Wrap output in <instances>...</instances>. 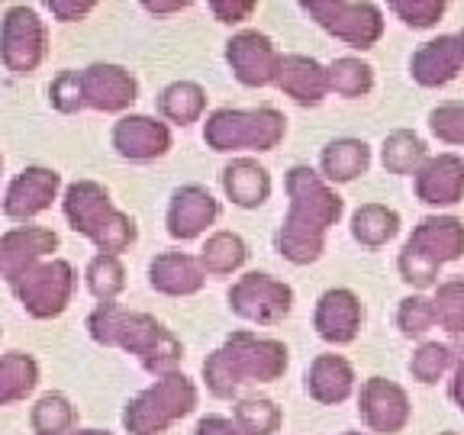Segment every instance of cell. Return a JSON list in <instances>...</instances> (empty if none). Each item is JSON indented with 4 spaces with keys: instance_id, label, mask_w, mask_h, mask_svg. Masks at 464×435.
Returning a JSON list of instances; mask_svg holds the SVG:
<instances>
[{
    "instance_id": "13",
    "label": "cell",
    "mask_w": 464,
    "mask_h": 435,
    "mask_svg": "<svg viewBox=\"0 0 464 435\" xmlns=\"http://www.w3.org/2000/svg\"><path fill=\"white\" fill-rule=\"evenodd\" d=\"M284 55L271 36L258 33V29H242L226 43V65H229L232 78L242 87H271L277 84Z\"/></svg>"
},
{
    "instance_id": "42",
    "label": "cell",
    "mask_w": 464,
    "mask_h": 435,
    "mask_svg": "<svg viewBox=\"0 0 464 435\" xmlns=\"http://www.w3.org/2000/svg\"><path fill=\"white\" fill-rule=\"evenodd\" d=\"M255 10H258L255 0H210V14L226 26H239V23L252 20Z\"/></svg>"
},
{
    "instance_id": "37",
    "label": "cell",
    "mask_w": 464,
    "mask_h": 435,
    "mask_svg": "<svg viewBox=\"0 0 464 435\" xmlns=\"http://www.w3.org/2000/svg\"><path fill=\"white\" fill-rule=\"evenodd\" d=\"M455 364V355H451L449 342H422L420 348L410 358V377L416 384H439L445 377V371Z\"/></svg>"
},
{
    "instance_id": "34",
    "label": "cell",
    "mask_w": 464,
    "mask_h": 435,
    "mask_svg": "<svg viewBox=\"0 0 464 435\" xmlns=\"http://www.w3.org/2000/svg\"><path fill=\"white\" fill-rule=\"evenodd\" d=\"M232 422L242 435H275L284 426V410L268 397H242L232 403Z\"/></svg>"
},
{
    "instance_id": "16",
    "label": "cell",
    "mask_w": 464,
    "mask_h": 435,
    "mask_svg": "<svg viewBox=\"0 0 464 435\" xmlns=\"http://www.w3.org/2000/svg\"><path fill=\"white\" fill-rule=\"evenodd\" d=\"M110 142H113L120 159L145 165V161H155L171 152V126L155 120V116L126 113L113 123Z\"/></svg>"
},
{
    "instance_id": "15",
    "label": "cell",
    "mask_w": 464,
    "mask_h": 435,
    "mask_svg": "<svg viewBox=\"0 0 464 435\" xmlns=\"http://www.w3.org/2000/svg\"><path fill=\"white\" fill-rule=\"evenodd\" d=\"M58 190H62V174L55 168L45 165H29L16 174L7 184L4 194V217L14 223H26V219L39 217L55 203Z\"/></svg>"
},
{
    "instance_id": "8",
    "label": "cell",
    "mask_w": 464,
    "mask_h": 435,
    "mask_svg": "<svg viewBox=\"0 0 464 435\" xmlns=\"http://www.w3.org/2000/svg\"><path fill=\"white\" fill-rule=\"evenodd\" d=\"M300 10L348 49L368 52L384 36V10L371 0H304Z\"/></svg>"
},
{
    "instance_id": "11",
    "label": "cell",
    "mask_w": 464,
    "mask_h": 435,
    "mask_svg": "<svg viewBox=\"0 0 464 435\" xmlns=\"http://www.w3.org/2000/svg\"><path fill=\"white\" fill-rule=\"evenodd\" d=\"M49 52V29L36 7L14 4L0 20V62L14 74H33Z\"/></svg>"
},
{
    "instance_id": "52",
    "label": "cell",
    "mask_w": 464,
    "mask_h": 435,
    "mask_svg": "<svg viewBox=\"0 0 464 435\" xmlns=\"http://www.w3.org/2000/svg\"><path fill=\"white\" fill-rule=\"evenodd\" d=\"M0 171H4V155H0Z\"/></svg>"
},
{
    "instance_id": "47",
    "label": "cell",
    "mask_w": 464,
    "mask_h": 435,
    "mask_svg": "<svg viewBox=\"0 0 464 435\" xmlns=\"http://www.w3.org/2000/svg\"><path fill=\"white\" fill-rule=\"evenodd\" d=\"M449 348H451V355H455V364H464V333L451 335Z\"/></svg>"
},
{
    "instance_id": "19",
    "label": "cell",
    "mask_w": 464,
    "mask_h": 435,
    "mask_svg": "<svg viewBox=\"0 0 464 435\" xmlns=\"http://www.w3.org/2000/svg\"><path fill=\"white\" fill-rule=\"evenodd\" d=\"M217 219H219V200L207 188H200V184H184L168 200L165 226H168V236L178 242L200 239Z\"/></svg>"
},
{
    "instance_id": "14",
    "label": "cell",
    "mask_w": 464,
    "mask_h": 435,
    "mask_svg": "<svg viewBox=\"0 0 464 435\" xmlns=\"http://www.w3.org/2000/svg\"><path fill=\"white\" fill-rule=\"evenodd\" d=\"M362 297L348 287H329L326 294H319L316 306H313V329L329 345H352L362 333Z\"/></svg>"
},
{
    "instance_id": "31",
    "label": "cell",
    "mask_w": 464,
    "mask_h": 435,
    "mask_svg": "<svg viewBox=\"0 0 464 435\" xmlns=\"http://www.w3.org/2000/svg\"><path fill=\"white\" fill-rule=\"evenodd\" d=\"M39 384V362L29 352L0 355V406L20 403Z\"/></svg>"
},
{
    "instance_id": "7",
    "label": "cell",
    "mask_w": 464,
    "mask_h": 435,
    "mask_svg": "<svg viewBox=\"0 0 464 435\" xmlns=\"http://www.w3.org/2000/svg\"><path fill=\"white\" fill-rule=\"evenodd\" d=\"M197 410V387L188 374L155 377V384L139 391L123 410V429L130 435H161L168 426Z\"/></svg>"
},
{
    "instance_id": "4",
    "label": "cell",
    "mask_w": 464,
    "mask_h": 435,
    "mask_svg": "<svg viewBox=\"0 0 464 435\" xmlns=\"http://www.w3.org/2000/svg\"><path fill=\"white\" fill-rule=\"evenodd\" d=\"M458 258H464V219L435 213V217L420 219L400 248V281L410 284L416 294L439 287V271Z\"/></svg>"
},
{
    "instance_id": "30",
    "label": "cell",
    "mask_w": 464,
    "mask_h": 435,
    "mask_svg": "<svg viewBox=\"0 0 464 435\" xmlns=\"http://www.w3.org/2000/svg\"><path fill=\"white\" fill-rule=\"evenodd\" d=\"M429 159V145L420 132L413 130H393L391 136H384L381 142V165L387 174H416Z\"/></svg>"
},
{
    "instance_id": "9",
    "label": "cell",
    "mask_w": 464,
    "mask_h": 435,
    "mask_svg": "<svg viewBox=\"0 0 464 435\" xmlns=\"http://www.w3.org/2000/svg\"><path fill=\"white\" fill-rule=\"evenodd\" d=\"M78 287V275H74L72 261L65 258H49L39 261L36 268H29L20 281L10 284L14 297L33 319H55L68 310Z\"/></svg>"
},
{
    "instance_id": "29",
    "label": "cell",
    "mask_w": 464,
    "mask_h": 435,
    "mask_svg": "<svg viewBox=\"0 0 464 435\" xmlns=\"http://www.w3.org/2000/svg\"><path fill=\"white\" fill-rule=\"evenodd\" d=\"M159 113L165 123L190 126L207 113V91L197 81H171L161 87L159 94Z\"/></svg>"
},
{
    "instance_id": "25",
    "label": "cell",
    "mask_w": 464,
    "mask_h": 435,
    "mask_svg": "<svg viewBox=\"0 0 464 435\" xmlns=\"http://www.w3.org/2000/svg\"><path fill=\"white\" fill-rule=\"evenodd\" d=\"M355 368L342 355H316L306 368L304 387L310 400L323 406H339L355 393Z\"/></svg>"
},
{
    "instance_id": "46",
    "label": "cell",
    "mask_w": 464,
    "mask_h": 435,
    "mask_svg": "<svg viewBox=\"0 0 464 435\" xmlns=\"http://www.w3.org/2000/svg\"><path fill=\"white\" fill-rule=\"evenodd\" d=\"M142 7L149 14H178V10L190 7V0H145Z\"/></svg>"
},
{
    "instance_id": "50",
    "label": "cell",
    "mask_w": 464,
    "mask_h": 435,
    "mask_svg": "<svg viewBox=\"0 0 464 435\" xmlns=\"http://www.w3.org/2000/svg\"><path fill=\"white\" fill-rule=\"evenodd\" d=\"M339 435H368V432H339Z\"/></svg>"
},
{
    "instance_id": "49",
    "label": "cell",
    "mask_w": 464,
    "mask_h": 435,
    "mask_svg": "<svg viewBox=\"0 0 464 435\" xmlns=\"http://www.w3.org/2000/svg\"><path fill=\"white\" fill-rule=\"evenodd\" d=\"M458 43H461V55H464V26H461V33H458Z\"/></svg>"
},
{
    "instance_id": "23",
    "label": "cell",
    "mask_w": 464,
    "mask_h": 435,
    "mask_svg": "<svg viewBox=\"0 0 464 435\" xmlns=\"http://www.w3.org/2000/svg\"><path fill=\"white\" fill-rule=\"evenodd\" d=\"M277 87H281L284 97H290L300 107H316L329 94V72L316 58L294 52V55H284Z\"/></svg>"
},
{
    "instance_id": "22",
    "label": "cell",
    "mask_w": 464,
    "mask_h": 435,
    "mask_svg": "<svg viewBox=\"0 0 464 435\" xmlns=\"http://www.w3.org/2000/svg\"><path fill=\"white\" fill-rule=\"evenodd\" d=\"M149 284L165 297H194L207 284V271L188 252H161L149 261Z\"/></svg>"
},
{
    "instance_id": "32",
    "label": "cell",
    "mask_w": 464,
    "mask_h": 435,
    "mask_svg": "<svg viewBox=\"0 0 464 435\" xmlns=\"http://www.w3.org/2000/svg\"><path fill=\"white\" fill-rule=\"evenodd\" d=\"M29 429L36 435H72L78 429V410L65 393H43L29 410Z\"/></svg>"
},
{
    "instance_id": "10",
    "label": "cell",
    "mask_w": 464,
    "mask_h": 435,
    "mask_svg": "<svg viewBox=\"0 0 464 435\" xmlns=\"http://www.w3.org/2000/svg\"><path fill=\"white\" fill-rule=\"evenodd\" d=\"M226 300H229V310L246 323L277 326L294 310V287L265 271H248L232 284Z\"/></svg>"
},
{
    "instance_id": "24",
    "label": "cell",
    "mask_w": 464,
    "mask_h": 435,
    "mask_svg": "<svg viewBox=\"0 0 464 435\" xmlns=\"http://www.w3.org/2000/svg\"><path fill=\"white\" fill-rule=\"evenodd\" d=\"M219 184H223L226 200H232V207H239V210H258L271 197V171L246 155L232 159L223 168Z\"/></svg>"
},
{
    "instance_id": "35",
    "label": "cell",
    "mask_w": 464,
    "mask_h": 435,
    "mask_svg": "<svg viewBox=\"0 0 464 435\" xmlns=\"http://www.w3.org/2000/svg\"><path fill=\"white\" fill-rule=\"evenodd\" d=\"M84 284L94 300H101V304H116V297L126 290V268H123V261H120V255L97 252L94 258L87 261Z\"/></svg>"
},
{
    "instance_id": "41",
    "label": "cell",
    "mask_w": 464,
    "mask_h": 435,
    "mask_svg": "<svg viewBox=\"0 0 464 435\" xmlns=\"http://www.w3.org/2000/svg\"><path fill=\"white\" fill-rule=\"evenodd\" d=\"M49 103L58 113H78L84 110V91H81V72H58L49 84Z\"/></svg>"
},
{
    "instance_id": "51",
    "label": "cell",
    "mask_w": 464,
    "mask_h": 435,
    "mask_svg": "<svg viewBox=\"0 0 464 435\" xmlns=\"http://www.w3.org/2000/svg\"><path fill=\"white\" fill-rule=\"evenodd\" d=\"M439 435H461V432H451V429H449V432H439Z\"/></svg>"
},
{
    "instance_id": "44",
    "label": "cell",
    "mask_w": 464,
    "mask_h": 435,
    "mask_svg": "<svg viewBox=\"0 0 464 435\" xmlns=\"http://www.w3.org/2000/svg\"><path fill=\"white\" fill-rule=\"evenodd\" d=\"M194 435H242V432L236 429V422H232V420L210 413V416H203V420L197 422Z\"/></svg>"
},
{
    "instance_id": "1",
    "label": "cell",
    "mask_w": 464,
    "mask_h": 435,
    "mask_svg": "<svg viewBox=\"0 0 464 435\" xmlns=\"http://www.w3.org/2000/svg\"><path fill=\"white\" fill-rule=\"evenodd\" d=\"M284 190H287V213L275 236V246L284 261L304 268L323 258L326 236L345 213V200L310 165L290 168Z\"/></svg>"
},
{
    "instance_id": "3",
    "label": "cell",
    "mask_w": 464,
    "mask_h": 435,
    "mask_svg": "<svg viewBox=\"0 0 464 435\" xmlns=\"http://www.w3.org/2000/svg\"><path fill=\"white\" fill-rule=\"evenodd\" d=\"M290 352L281 339L236 329L203 362V384L217 400H232L242 384H275L287 374Z\"/></svg>"
},
{
    "instance_id": "33",
    "label": "cell",
    "mask_w": 464,
    "mask_h": 435,
    "mask_svg": "<svg viewBox=\"0 0 464 435\" xmlns=\"http://www.w3.org/2000/svg\"><path fill=\"white\" fill-rule=\"evenodd\" d=\"M329 72V94L345 97V101H358L374 91V68L355 55H342L326 65Z\"/></svg>"
},
{
    "instance_id": "43",
    "label": "cell",
    "mask_w": 464,
    "mask_h": 435,
    "mask_svg": "<svg viewBox=\"0 0 464 435\" xmlns=\"http://www.w3.org/2000/svg\"><path fill=\"white\" fill-rule=\"evenodd\" d=\"M49 10L58 23H74L94 10V0H49Z\"/></svg>"
},
{
    "instance_id": "26",
    "label": "cell",
    "mask_w": 464,
    "mask_h": 435,
    "mask_svg": "<svg viewBox=\"0 0 464 435\" xmlns=\"http://www.w3.org/2000/svg\"><path fill=\"white\" fill-rule=\"evenodd\" d=\"M371 168V145L364 139L342 136L323 145L319 152V174L326 184H352Z\"/></svg>"
},
{
    "instance_id": "12",
    "label": "cell",
    "mask_w": 464,
    "mask_h": 435,
    "mask_svg": "<svg viewBox=\"0 0 464 435\" xmlns=\"http://www.w3.org/2000/svg\"><path fill=\"white\" fill-rule=\"evenodd\" d=\"M358 416L377 435H400L413 420V403L406 387H400L391 377H368L358 391Z\"/></svg>"
},
{
    "instance_id": "45",
    "label": "cell",
    "mask_w": 464,
    "mask_h": 435,
    "mask_svg": "<svg viewBox=\"0 0 464 435\" xmlns=\"http://www.w3.org/2000/svg\"><path fill=\"white\" fill-rule=\"evenodd\" d=\"M449 397H451V403H455L458 410L464 413V364H455V371H451Z\"/></svg>"
},
{
    "instance_id": "28",
    "label": "cell",
    "mask_w": 464,
    "mask_h": 435,
    "mask_svg": "<svg viewBox=\"0 0 464 435\" xmlns=\"http://www.w3.org/2000/svg\"><path fill=\"white\" fill-rule=\"evenodd\" d=\"M197 258H200V268L207 271V277H229L248 261V246L239 232L217 229L213 236H207Z\"/></svg>"
},
{
    "instance_id": "40",
    "label": "cell",
    "mask_w": 464,
    "mask_h": 435,
    "mask_svg": "<svg viewBox=\"0 0 464 435\" xmlns=\"http://www.w3.org/2000/svg\"><path fill=\"white\" fill-rule=\"evenodd\" d=\"M393 14L403 20V26L410 29H432L435 23L442 20L449 4L445 0H393Z\"/></svg>"
},
{
    "instance_id": "20",
    "label": "cell",
    "mask_w": 464,
    "mask_h": 435,
    "mask_svg": "<svg viewBox=\"0 0 464 435\" xmlns=\"http://www.w3.org/2000/svg\"><path fill=\"white\" fill-rule=\"evenodd\" d=\"M416 200L426 207H455L464 200V159L455 152L429 155L413 174Z\"/></svg>"
},
{
    "instance_id": "27",
    "label": "cell",
    "mask_w": 464,
    "mask_h": 435,
    "mask_svg": "<svg viewBox=\"0 0 464 435\" xmlns=\"http://www.w3.org/2000/svg\"><path fill=\"white\" fill-rule=\"evenodd\" d=\"M400 213L387 203H362L355 213H352V239L364 248H384L387 242L397 239L400 232Z\"/></svg>"
},
{
    "instance_id": "2",
    "label": "cell",
    "mask_w": 464,
    "mask_h": 435,
    "mask_svg": "<svg viewBox=\"0 0 464 435\" xmlns=\"http://www.w3.org/2000/svg\"><path fill=\"white\" fill-rule=\"evenodd\" d=\"M87 333L103 348H123L139 358L149 374H174L184 358V342L152 313L126 310L120 304H97L87 316Z\"/></svg>"
},
{
    "instance_id": "48",
    "label": "cell",
    "mask_w": 464,
    "mask_h": 435,
    "mask_svg": "<svg viewBox=\"0 0 464 435\" xmlns=\"http://www.w3.org/2000/svg\"><path fill=\"white\" fill-rule=\"evenodd\" d=\"M72 435H116V432H107V429H74Z\"/></svg>"
},
{
    "instance_id": "5",
    "label": "cell",
    "mask_w": 464,
    "mask_h": 435,
    "mask_svg": "<svg viewBox=\"0 0 464 435\" xmlns=\"http://www.w3.org/2000/svg\"><path fill=\"white\" fill-rule=\"evenodd\" d=\"M68 226L87 242H94L97 252L120 255L130 246H136L139 229L136 219L123 213L110 200V190L97 181H74L68 184L65 200H62Z\"/></svg>"
},
{
    "instance_id": "38",
    "label": "cell",
    "mask_w": 464,
    "mask_h": 435,
    "mask_svg": "<svg viewBox=\"0 0 464 435\" xmlns=\"http://www.w3.org/2000/svg\"><path fill=\"white\" fill-rule=\"evenodd\" d=\"M397 329L406 339H422L429 329H435V306L426 294H410L397 306Z\"/></svg>"
},
{
    "instance_id": "17",
    "label": "cell",
    "mask_w": 464,
    "mask_h": 435,
    "mask_svg": "<svg viewBox=\"0 0 464 435\" xmlns=\"http://www.w3.org/2000/svg\"><path fill=\"white\" fill-rule=\"evenodd\" d=\"M84 107L97 113H126L139 101V81L113 62H94L81 72Z\"/></svg>"
},
{
    "instance_id": "6",
    "label": "cell",
    "mask_w": 464,
    "mask_h": 435,
    "mask_svg": "<svg viewBox=\"0 0 464 435\" xmlns=\"http://www.w3.org/2000/svg\"><path fill=\"white\" fill-rule=\"evenodd\" d=\"M287 136V116L275 107H223L203 123V142L213 152H275Z\"/></svg>"
},
{
    "instance_id": "21",
    "label": "cell",
    "mask_w": 464,
    "mask_h": 435,
    "mask_svg": "<svg viewBox=\"0 0 464 435\" xmlns=\"http://www.w3.org/2000/svg\"><path fill=\"white\" fill-rule=\"evenodd\" d=\"M464 55L458 36H435L422 43L410 58V78L420 87H445L461 74Z\"/></svg>"
},
{
    "instance_id": "18",
    "label": "cell",
    "mask_w": 464,
    "mask_h": 435,
    "mask_svg": "<svg viewBox=\"0 0 464 435\" xmlns=\"http://www.w3.org/2000/svg\"><path fill=\"white\" fill-rule=\"evenodd\" d=\"M58 236L45 226H14L0 236V277L7 284L20 281L39 261L55 258Z\"/></svg>"
},
{
    "instance_id": "39",
    "label": "cell",
    "mask_w": 464,
    "mask_h": 435,
    "mask_svg": "<svg viewBox=\"0 0 464 435\" xmlns=\"http://www.w3.org/2000/svg\"><path fill=\"white\" fill-rule=\"evenodd\" d=\"M429 132L439 142L464 149V103H439L429 113Z\"/></svg>"
},
{
    "instance_id": "36",
    "label": "cell",
    "mask_w": 464,
    "mask_h": 435,
    "mask_svg": "<svg viewBox=\"0 0 464 435\" xmlns=\"http://www.w3.org/2000/svg\"><path fill=\"white\" fill-rule=\"evenodd\" d=\"M432 306L435 326L451 335L464 333V277H449L439 284L432 294Z\"/></svg>"
}]
</instances>
